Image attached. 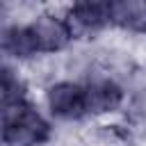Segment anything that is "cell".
Returning a JSON list of instances; mask_svg holds the SVG:
<instances>
[{"label":"cell","instance_id":"1","mask_svg":"<svg viewBox=\"0 0 146 146\" xmlns=\"http://www.w3.org/2000/svg\"><path fill=\"white\" fill-rule=\"evenodd\" d=\"M52 139V123L30 98L2 105V146H43Z\"/></svg>","mask_w":146,"mask_h":146},{"label":"cell","instance_id":"2","mask_svg":"<svg viewBox=\"0 0 146 146\" xmlns=\"http://www.w3.org/2000/svg\"><path fill=\"white\" fill-rule=\"evenodd\" d=\"M80 82L84 87L87 116L114 114L125 103V87L121 84V80L114 73H110V68L91 66Z\"/></svg>","mask_w":146,"mask_h":146},{"label":"cell","instance_id":"3","mask_svg":"<svg viewBox=\"0 0 146 146\" xmlns=\"http://www.w3.org/2000/svg\"><path fill=\"white\" fill-rule=\"evenodd\" d=\"M43 105L50 119L62 123H73L87 116L84 87L73 78H57L43 89Z\"/></svg>","mask_w":146,"mask_h":146},{"label":"cell","instance_id":"4","mask_svg":"<svg viewBox=\"0 0 146 146\" xmlns=\"http://www.w3.org/2000/svg\"><path fill=\"white\" fill-rule=\"evenodd\" d=\"M27 27L32 32V39H34L39 55L55 57L59 52H66L71 48V43L75 41L73 30L68 25V18L59 11H52V9L36 11V16L27 23Z\"/></svg>","mask_w":146,"mask_h":146},{"label":"cell","instance_id":"5","mask_svg":"<svg viewBox=\"0 0 146 146\" xmlns=\"http://www.w3.org/2000/svg\"><path fill=\"white\" fill-rule=\"evenodd\" d=\"M66 18L75 39L100 34L112 27V0H71Z\"/></svg>","mask_w":146,"mask_h":146},{"label":"cell","instance_id":"6","mask_svg":"<svg viewBox=\"0 0 146 146\" xmlns=\"http://www.w3.org/2000/svg\"><path fill=\"white\" fill-rule=\"evenodd\" d=\"M0 43H2L5 62L23 66V64L41 57L36 52V46H34V39H32V32H30L27 25L5 23L2 25V34H0Z\"/></svg>","mask_w":146,"mask_h":146},{"label":"cell","instance_id":"7","mask_svg":"<svg viewBox=\"0 0 146 146\" xmlns=\"http://www.w3.org/2000/svg\"><path fill=\"white\" fill-rule=\"evenodd\" d=\"M112 27L130 34H146V0H112Z\"/></svg>","mask_w":146,"mask_h":146},{"label":"cell","instance_id":"8","mask_svg":"<svg viewBox=\"0 0 146 146\" xmlns=\"http://www.w3.org/2000/svg\"><path fill=\"white\" fill-rule=\"evenodd\" d=\"M16 2H32L34 5V2H46V0H16Z\"/></svg>","mask_w":146,"mask_h":146}]
</instances>
